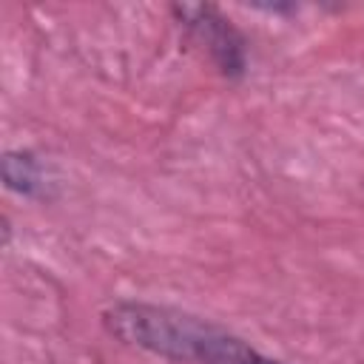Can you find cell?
<instances>
[{"instance_id":"2","label":"cell","mask_w":364,"mask_h":364,"mask_svg":"<svg viewBox=\"0 0 364 364\" xmlns=\"http://www.w3.org/2000/svg\"><path fill=\"white\" fill-rule=\"evenodd\" d=\"M179 20V26L188 28V34L202 46L210 57V63L225 77H242L247 65L245 37L236 31V26L210 3H176L171 9Z\"/></svg>"},{"instance_id":"3","label":"cell","mask_w":364,"mask_h":364,"mask_svg":"<svg viewBox=\"0 0 364 364\" xmlns=\"http://www.w3.org/2000/svg\"><path fill=\"white\" fill-rule=\"evenodd\" d=\"M3 182L9 191H17L28 199H48L54 185L48 168L31 151H9L3 156Z\"/></svg>"},{"instance_id":"1","label":"cell","mask_w":364,"mask_h":364,"mask_svg":"<svg viewBox=\"0 0 364 364\" xmlns=\"http://www.w3.org/2000/svg\"><path fill=\"white\" fill-rule=\"evenodd\" d=\"M102 324L117 341L176 364H253L259 355L228 327L168 304L114 301Z\"/></svg>"},{"instance_id":"4","label":"cell","mask_w":364,"mask_h":364,"mask_svg":"<svg viewBox=\"0 0 364 364\" xmlns=\"http://www.w3.org/2000/svg\"><path fill=\"white\" fill-rule=\"evenodd\" d=\"M253 364H282V361H276V358H267V355H262V353H259Z\"/></svg>"}]
</instances>
